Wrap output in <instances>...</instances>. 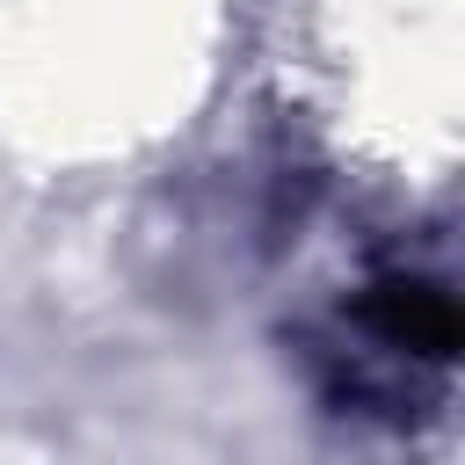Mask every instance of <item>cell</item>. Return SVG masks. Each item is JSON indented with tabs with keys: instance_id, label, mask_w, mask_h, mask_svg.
I'll return each instance as SVG.
<instances>
[{
	"instance_id": "6da1fadb",
	"label": "cell",
	"mask_w": 465,
	"mask_h": 465,
	"mask_svg": "<svg viewBox=\"0 0 465 465\" xmlns=\"http://www.w3.org/2000/svg\"><path fill=\"white\" fill-rule=\"evenodd\" d=\"M349 327L363 334V356H385L400 371H443L465 341L458 298L436 276H378L356 291Z\"/></svg>"
}]
</instances>
